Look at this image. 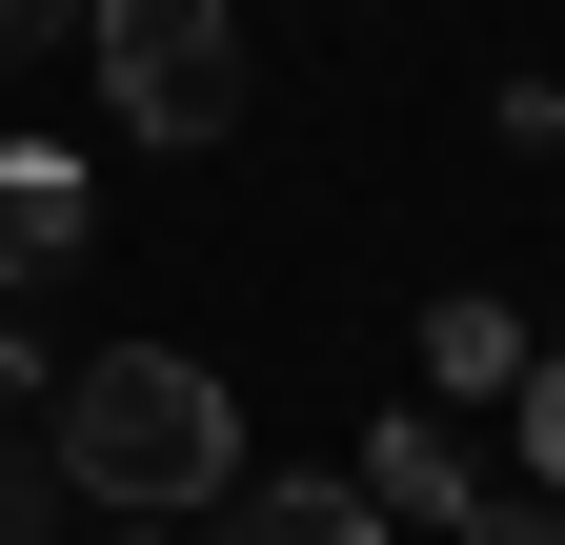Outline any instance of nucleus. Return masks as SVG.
Wrapping results in <instances>:
<instances>
[{"mask_svg":"<svg viewBox=\"0 0 565 545\" xmlns=\"http://www.w3.org/2000/svg\"><path fill=\"white\" fill-rule=\"evenodd\" d=\"M202 545H384V505H364V485H223Z\"/></svg>","mask_w":565,"mask_h":545,"instance_id":"obj_4","label":"nucleus"},{"mask_svg":"<svg viewBox=\"0 0 565 545\" xmlns=\"http://www.w3.org/2000/svg\"><path fill=\"white\" fill-rule=\"evenodd\" d=\"M343 485H364L384 525H465V464H445V425H424V404H404V425H364V464H343Z\"/></svg>","mask_w":565,"mask_h":545,"instance_id":"obj_5","label":"nucleus"},{"mask_svg":"<svg viewBox=\"0 0 565 545\" xmlns=\"http://www.w3.org/2000/svg\"><path fill=\"white\" fill-rule=\"evenodd\" d=\"M82 61L121 142H223L243 121V0H82Z\"/></svg>","mask_w":565,"mask_h":545,"instance_id":"obj_2","label":"nucleus"},{"mask_svg":"<svg viewBox=\"0 0 565 545\" xmlns=\"http://www.w3.org/2000/svg\"><path fill=\"white\" fill-rule=\"evenodd\" d=\"M424 384H525V323L505 303H424Z\"/></svg>","mask_w":565,"mask_h":545,"instance_id":"obj_6","label":"nucleus"},{"mask_svg":"<svg viewBox=\"0 0 565 545\" xmlns=\"http://www.w3.org/2000/svg\"><path fill=\"white\" fill-rule=\"evenodd\" d=\"M21 404H41V344H21V323H0V425H21Z\"/></svg>","mask_w":565,"mask_h":545,"instance_id":"obj_11","label":"nucleus"},{"mask_svg":"<svg viewBox=\"0 0 565 545\" xmlns=\"http://www.w3.org/2000/svg\"><path fill=\"white\" fill-rule=\"evenodd\" d=\"M445 545H565V505H545V485H484V505H465Z\"/></svg>","mask_w":565,"mask_h":545,"instance_id":"obj_9","label":"nucleus"},{"mask_svg":"<svg viewBox=\"0 0 565 545\" xmlns=\"http://www.w3.org/2000/svg\"><path fill=\"white\" fill-rule=\"evenodd\" d=\"M41 41H82V0H0V61H41Z\"/></svg>","mask_w":565,"mask_h":545,"instance_id":"obj_10","label":"nucleus"},{"mask_svg":"<svg viewBox=\"0 0 565 545\" xmlns=\"http://www.w3.org/2000/svg\"><path fill=\"white\" fill-rule=\"evenodd\" d=\"M82 263V142H0V303H41Z\"/></svg>","mask_w":565,"mask_h":545,"instance_id":"obj_3","label":"nucleus"},{"mask_svg":"<svg viewBox=\"0 0 565 545\" xmlns=\"http://www.w3.org/2000/svg\"><path fill=\"white\" fill-rule=\"evenodd\" d=\"M61 505H82V464H61V445H0V545H61Z\"/></svg>","mask_w":565,"mask_h":545,"instance_id":"obj_7","label":"nucleus"},{"mask_svg":"<svg viewBox=\"0 0 565 545\" xmlns=\"http://www.w3.org/2000/svg\"><path fill=\"white\" fill-rule=\"evenodd\" d=\"M41 445L82 464V505H141V525H202L243 485V404H223V364H182V344H102L82 384H61Z\"/></svg>","mask_w":565,"mask_h":545,"instance_id":"obj_1","label":"nucleus"},{"mask_svg":"<svg viewBox=\"0 0 565 545\" xmlns=\"http://www.w3.org/2000/svg\"><path fill=\"white\" fill-rule=\"evenodd\" d=\"M525 485H565V344H525Z\"/></svg>","mask_w":565,"mask_h":545,"instance_id":"obj_8","label":"nucleus"}]
</instances>
